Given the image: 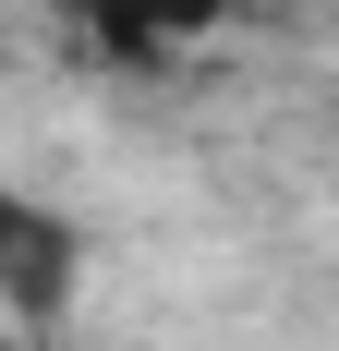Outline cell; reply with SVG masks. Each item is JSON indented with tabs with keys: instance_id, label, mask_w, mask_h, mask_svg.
Returning a JSON list of instances; mask_svg holds the SVG:
<instances>
[{
	"instance_id": "6da1fadb",
	"label": "cell",
	"mask_w": 339,
	"mask_h": 351,
	"mask_svg": "<svg viewBox=\"0 0 339 351\" xmlns=\"http://www.w3.org/2000/svg\"><path fill=\"white\" fill-rule=\"evenodd\" d=\"M73 218H49V206H25V194H0V327L12 339H36V327H61V303H73Z\"/></svg>"
},
{
	"instance_id": "7a4b0ae2",
	"label": "cell",
	"mask_w": 339,
	"mask_h": 351,
	"mask_svg": "<svg viewBox=\"0 0 339 351\" xmlns=\"http://www.w3.org/2000/svg\"><path fill=\"white\" fill-rule=\"evenodd\" d=\"M218 12L231 0H85V25H97L109 61H182V49L218 36Z\"/></svg>"
},
{
	"instance_id": "3957f363",
	"label": "cell",
	"mask_w": 339,
	"mask_h": 351,
	"mask_svg": "<svg viewBox=\"0 0 339 351\" xmlns=\"http://www.w3.org/2000/svg\"><path fill=\"white\" fill-rule=\"evenodd\" d=\"M0 351H25V339H12V327H0Z\"/></svg>"
}]
</instances>
